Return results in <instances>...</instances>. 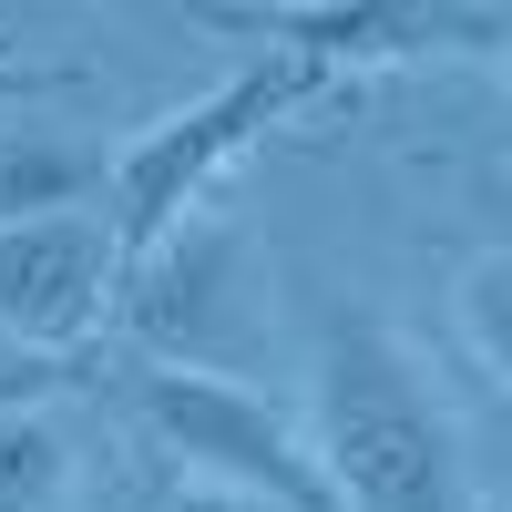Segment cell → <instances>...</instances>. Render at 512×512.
<instances>
[{"mask_svg": "<svg viewBox=\"0 0 512 512\" xmlns=\"http://www.w3.org/2000/svg\"><path fill=\"white\" fill-rule=\"evenodd\" d=\"M308 441L349 512H482V482L461 461V431L410 359V338L369 308L318 318L308 359Z\"/></svg>", "mask_w": 512, "mask_h": 512, "instance_id": "6da1fadb", "label": "cell"}, {"mask_svg": "<svg viewBox=\"0 0 512 512\" xmlns=\"http://www.w3.org/2000/svg\"><path fill=\"white\" fill-rule=\"evenodd\" d=\"M318 93H338L328 62H308V52H267V62L226 72L205 103L144 123V134L113 154V185H103V216H113L123 267H144V256L175 236V226H195V216H205V185H216L246 144H267L287 113H308Z\"/></svg>", "mask_w": 512, "mask_h": 512, "instance_id": "7a4b0ae2", "label": "cell"}, {"mask_svg": "<svg viewBox=\"0 0 512 512\" xmlns=\"http://www.w3.org/2000/svg\"><path fill=\"white\" fill-rule=\"evenodd\" d=\"M123 390H134V420L185 461L205 492H236V502H256V512H349L338 482H328V461H318V441L297 431L287 410H267L256 390H236V379L154 369V359H144Z\"/></svg>", "mask_w": 512, "mask_h": 512, "instance_id": "3957f363", "label": "cell"}, {"mask_svg": "<svg viewBox=\"0 0 512 512\" xmlns=\"http://www.w3.org/2000/svg\"><path fill=\"white\" fill-rule=\"evenodd\" d=\"M123 338L154 369H205L236 379L246 338H256V246L226 216L175 226L144 267H123Z\"/></svg>", "mask_w": 512, "mask_h": 512, "instance_id": "277c9868", "label": "cell"}, {"mask_svg": "<svg viewBox=\"0 0 512 512\" xmlns=\"http://www.w3.org/2000/svg\"><path fill=\"white\" fill-rule=\"evenodd\" d=\"M113 297H123V246L103 205L31 216L0 236V338H21L41 359H82V338L103 328Z\"/></svg>", "mask_w": 512, "mask_h": 512, "instance_id": "5b68a950", "label": "cell"}, {"mask_svg": "<svg viewBox=\"0 0 512 512\" xmlns=\"http://www.w3.org/2000/svg\"><path fill=\"white\" fill-rule=\"evenodd\" d=\"M205 21L267 41V52H308L338 82L420 52H492V11H420V0H267V11H205Z\"/></svg>", "mask_w": 512, "mask_h": 512, "instance_id": "8992f818", "label": "cell"}, {"mask_svg": "<svg viewBox=\"0 0 512 512\" xmlns=\"http://www.w3.org/2000/svg\"><path fill=\"white\" fill-rule=\"evenodd\" d=\"M103 185H113L103 144L52 134V123H21V134H0V236L31 226V216H72V205H93Z\"/></svg>", "mask_w": 512, "mask_h": 512, "instance_id": "52a82bcc", "label": "cell"}, {"mask_svg": "<svg viewBox=\"0 0 512 512\" xmlns=\"http://www.w3.org/2000/svg\"><path fill=\"white\" fill-rule=\"evenodd\" d=\"M72 492V441L52 410H0V512H52Z\"/></svg>", "mask_w": 512, "mask_h": 512, "instance_id": "ba28073f", "label": "cell"}, {"mask_svg": "<svg viewBox=\"0 0 512 512\" xmlns=\"http://www.w3.org/2000/svg\"><path fill=\"white\" fill-rule=\"evenodd\" d=\"M461 349L512 390V246H492V256L461 267Z\"/></svg>", "mask_w": 512, "mask_h": 512, "instance_id": "9c48e42d", "label": "cell"}, {"mask_svg": "<svg viewBox=\"0 0 512 512\" xmlns=\"http://www.w3.org/2000/svg\"><path fill=\"white\" fill-rule=\"evenodd\" d=\"M82 369H93V359H41V349H21V338H0V410L62 400V390H82Z\"/></svg>", "mask_w": 512, "mask_h": 512, "instance_id": "30bf717a", "label": "cell"}, {"mask_svg": "<svg viewBox=\"0 0 512 512\" xmlns=\"http://www.w3.org/2000/svg\"><path fill=\"white\" fill-rule=\"evenodd\" d=\"M41 93H72V72H41V62H0V103H41Z\"/></svg>", "mask_w": 512, "mask_h": 512, "instance_id": "8fae6325", "label": "cell"}, {"mask_svg": "<svg viewBox=\"0 0 512 512\" xmlns=\"http://www.w3.org/2000/svg\"><path fill=\"white\" fill-rule=\"evenodd\" d=\"M164 512H256V502H236V492H205V482H185V492L164 502Z\"/></svg>", "mask_w": 512, "mask_h": 512, "instance_id": "7c38bea8", "label": "cell"}, {"mask_svg": "<svg viewBox=\"0 0 512 512\" xmlns=\"http://www.w3.org/2000/svg\"><path fill=\"white\" fill-rule=\"evenodd\" d=\"M492 62H502V82H512V11H492Z\"/></svg>", "mask_w": 512, "mask_h": 512, "instance_id": "4fadbf2b", "label": "cell"}]
</instances>
